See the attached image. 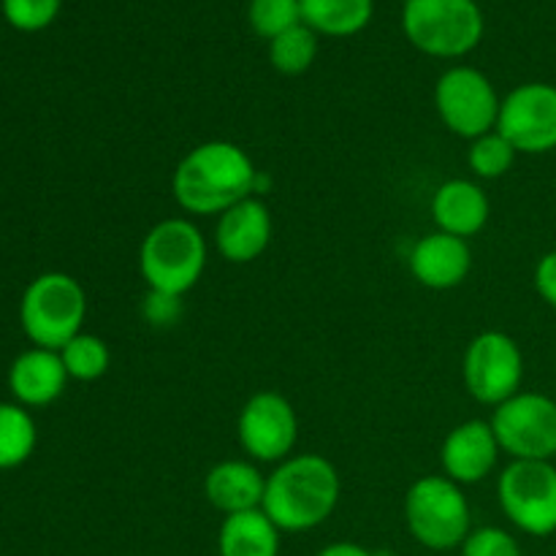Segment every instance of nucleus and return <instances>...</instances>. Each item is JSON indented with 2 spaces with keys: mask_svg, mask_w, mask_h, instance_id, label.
<instances>
[{
  "mask_svg": "<svg viewBox=\"0 0 556 556\" xmlns=\"http://www.w3.org/2000/svg\"><path fill=\"white\" fill-rule=\"evenodd\" d=\"M248 22L255 36L271 41L291 27L302 25V3L299 0H250Z\"/></svg>",
  "mask_w": 556,
  "mask_h": 556,
  "instance_id": "nucleus-25",
  "label": "nucleus"
},
{
  "mask_svg": "<svg viewBox=\"0 0 556 556\" xmlns=\"http://www.w3.org/2000/svg\"><path fill=\"white\" fill-rule=\"evenodd\" d=\"M505 519L532 538L556 532V467L552 462H510L497 478Z\"/></svg>",
  "mask_w": 556,
  "mask_h": 556,
  "instance_id": "nucleus-8",
  "label": "nucleus"
},
{
  "mask_svg": "<svg viewBox=\"0 0 556 556\" xmlns=\"http://www.w3.org/2000/svg\"><path fill=\"white\" fill-rule=\"evenodd\" d=\"M492 215L486 190L472 179H448L432 195V220L438 231L470 239L483 231Z\"/></svg>",
  "mask_w": 556,
  "mask_h": 556,
  "instance_id": "nucleus-16",
  "label": "nucleus"
},
{
  "mask_svg": "<svg viewBox=\"0 0 556 556\" xmlns=\"http://www.w3.org/2000/svg\"><path fill=\"white\" fill-rule=\"evenodd\" d=\"M500 443L489 421H465L445 434L440 445L443 476L459 486L486 481L500 459Z\"/></svg>",
  "mask_w": 556,
  "mask_h": 556,
  "instance_id": "nucleus-13",
  "label": "nucleus"
},
{
  "mask_svg": "<svg viewBox=\"0 0 556 556\" xmlns=\"http://www.w3.org/2000/svg\"><path fill=\"white\" fill-rule=\"evenodd\" d=\"M503 98L492 79L472 65H454L434 85V106L454 136L472 141L497 128Z\"/></svg>",
  "mask_w": 556,
  "mask_h": 556,
  "instance_id": "nucleus-10",
  "label": "nucleus"
},
{
  "mask_svg": "<svg viewBox=\"0 0 556 556\" xmlns=\"http://www.w3.org/2000/svg\"><path fill=\"white\" fill-rule=\"evenodd\" d=\"M497 130L519 155H546L556 150V87L527 81L500 103Z\"/></svg>",
  "mask_w": 556,
  "mask_h": 556,
  "instance_id": "nucleus-12",
  "label": "nucleus"
},
{
  "mask_svg": "<svg viewBox=\"0 0 556 556\" xmlns=\"http://www.w3.org/2000/svg\"><path fill=\"white\" fill-rule=\"evenodd\" d=\"M271 242V212L258 195L223 212L215 226V248L228 264H253Z\"/></svg>",
  "mask_w": 556,
  "mask_h": 556,
  "instance_id": "nucleus-14",
  "label": "nucleus"
},
{
  "mask_svg": "<svg viewBox=\"0 0 556 556\" xmlns=\"http://www.w3.org/2000/svg\"><path fill=\"white\" fill-rule=\"evenodd\" d=\"M68 372L63 367L60 351L33 348L22 353L9 372V386L22 405L41 407L58 400L65 389Z\"/></svg>",
  "mask_w": 556,
  "mask_h": 556,
  "instance_id": "nucleus-18",
  "label": "nucleus"
},
{
  "mask_svg": "<svg viewBox=\"0 0 556 556\" xmlns=\"http://www.w3.org/2000/svg\"><path fill=\"white\" fill-rule=\"evenodd\" d=\"M516 157H519V152L514 150V144L494 128L470 141L467 166L478 179H500L514 168Z\"/></svg>",
  "mask_w": 556,
  "mask_h": 556,
  "instance_id": "nucleus-23",
  "label": "nucleus"
},
{
  "mask_svg": "<svg viewBox=\"0 0 556 556\" xmlns=\"http://www.w3.org/2000/svg\"><path fill=\"white\" fill-rule=\"evenodd\" d=\"M85 315V288L63 271L36 277L22 296V329L38 348L47 351H63L76 334H81Z\"/></svg>",
  "mask_w": 556,
  "mask_h": 556,
  "instance_id": "nucleus-6",
  "label": "nucleus"
},
{
  "mask_svg": "<svg viewBox=\"0 0 556 556\" xmlns=\"http://www.w3.org/2000/svg\"><path fill=\"white\" fill-rule=\"evenodd\" d=\"M535 291L543 302L556 309V250L543 255L535 266Z\"/></svg>",
  "mask_w": 556,
  "mask_h": 556,
  "instance_id": "nucleus-29",
  "label": "nucleus"
},
{
  "mask_svg": "<svg viewBox=\"0 0 556 556\" xmlns=\"http://www.w3.org/2000/svg\"><path fill=\"white\" fill-rule=\"evenodd\" d=\"M63 0H3V14L16 30H43L52 25Z\"/></svg>",
  "mask_w": 556,
  "mask_h": 556,
  "instance_id": "nucleus-26",
  "label": "nucleus"
},
{
  "mask_svg": "<svg viewBox=\"0 0 556 556\" xmlns=\"http://www.w3.org/2000/svg\"><path fill=\"white\" fill-rule=\"evenodd\" d=\"M492 429L510 462H552L556 456V400L519 391L494 407Z\"/></svg>",
  "mask_w": 556,
  "mask_h": 556,
  "instance_id": "nucleus-7",
  "label": "nucleus"
},
{
  "mask_svg": "<svg viewBox=\"0 0 556 556\" xmlns=\"http://www.w3.org/2000/svg\"><path fill=\"white\" fill-rule=\"evenodd\" d=\"M315 556H375L369 548H364L362 543H353V541H337L329 543V546L320 548Z\"/></svg>",
  "mask_w": 556,
  "mask_h": 556,
  "instance_id": "nucleus-30",
  "label": "nucleus"
},
{
  "mask_svg": "<svg viewBox=\"0 0 556 556\" xmlns=\"http://www.w3.org/2000/svg\"><path fill=\"white\" fill-rule=\"evenodd\" d=\"M261 172L253 157L233 141H204L193 147L172 177V193L179 210L199 217L223 212L250 199L258 190Z\"/></svg>",
  "mask_w": 556,
  "mask_h": 556,
  "instance_id": "nucleus-1",
  "label": "nucleus"
},
{
  "mask_svg": "<svg viewBox=\"0 0 556 556\" xmlns=\"http://www.w3.org/2000/svg\"><path fill=\"white\" fill-rule=\"evenodd\" d=\"M462 380L476 402L497 407L521 391L525 353L505 331H481L472 337L462 358Z\"/></svg>",
  "mask_w": 556,
  "mask_h": 556,
  "instance_id": "nucleus-9",
  "label": "nucleus"
},
{
  "mask_svg": "<svg viewBox=\"0 0 556 556\" xmlns=\"http://www.w3.org/2000/svg\"><path fill=\"white\" fill-rule=\"evenodd\" d=\"M206 239L188 217H166L141 239L139 271L150 291L182 299L206 269Z\"/></svg>",
  "mask_w": 556,
  "mask_h": 556,
  "instance_id": "nucleus-3",
  "label": "nucleus"
},
{
  "mask_svg": "<svg viewBox=\"0 0 556 556\" xmlns=\"http://www.w3.org/2000/svg\"><path fill=\"white\" fill-rule=\"evenodd\" d=\"M472 269V250L467 239L432 231L410 250V271L429 291H451L467 280Z\"/></svg>",
  "mask_w": 556,
  "mask_h": 556,
  "instance_id": "nucleus-15",
  "label": "nucleus"
},
{
  "mask_svg": "<svg viewBox=\"0 0 556 556\" xmlns=\"http://www.w3.org/2000/svg\"><path fill=\"white\" fill-rule=\"evenodd\" d=\"M302 22L318 36H356L372 20V0H299Z\"/></svg>",
  "mask_w": 556,
  "mask_h": 556,
  "instance_id": "nucleus-20",
  "label": "nucleus"
},
{
  "mask_svg": "<svg viewBox=\"0 0 556 556\" xmlns=\"http://www.w3.org/2000/svg\"><path fill=\"white\" fill-rule=\"evenodd\" d=\"M554 400H556V396H554Z\"/></svg>",
  "mask_w": 556,
  "mask_h": 556,
  "instance_id": "nucleus-31",
  "label": "nucleus"
},
{
  "mask_svg": "<svg viewBox=\"0 0 556 556\" xmlns=\"http://www.w3.org/2000/svg\"><path fill=\"white\" fill-rule=\"evenodd\" d=\"M342 481L320 454H293L266 476L264 510L280 532H309L340 505Z\"/></svg>",
  "mask_w": 556,
  "mask_h": 556,
  "instance_id": "nucleus-2",
  "label": "nucleus"
},
{
  "mask_svg": "<svg viewBox=\"0 0 556 556\" xmlns=\"http://www.w3.org/2000/svg\"><path fill=\"white\" fill-rule=\"evenodd\" d=\"M407 532L429 552L462 548L472 532V510L459 483L445 476H424L405 494Z\"/></svg>",
  "mask_w": 556,
  "mask_h": 556,
  "instance_id": "nucleus-4",
  "label": "nucleus"
},
{
  "mask_svg": "<svg viewBox=\"0 0 556 556\" xmlns=\"http://www.w3.org/2000/svg\"><path fill=\"white\" fill-rule=\"evenodd\" d=\"M60 358H63V367L68 372V378L85 380V383L103 378L109 369V362H112L106 342L96 334H87V331L76 334L60 351Z\"/></svg>",
  "mask_w": 556,
  "mask_h": 556,
  "instance_id": "nucleus-24",
  "label": "nucleus"
},
{
  "mask_svg": "<svg viewBox=\"0 0 556 556\" xmlns=\"http://www.w3.org/2000/svg\"><path fill=\"white\" fill-rule=\"evenodd\" d=\"M182 315V299L150 291L144 299V318L152 326H174Z\"/></svg>",
  "mask_w": 556,
  "mask_h": 556,
  "instance_id": "nucleus-28",
  "label": "nucleus"
},
{
  "mask_svg": "<svg viewBox=\"0 0 556 556\" xmlns=\"http://www.w3.org/2000/svg\"><path fill=\"white\" fill-rule=\"evenodd\" d=\"M280 535L275 521L261 508L226 516L217 532L220 556H280Z\"/></svg>",
  "mask_w": 556,
  "mask_h": 556,
  "instance_id": "nucleus-19",
  "label": "nucleus"
},
{
  "mask_svg": "<svg viewBox=\"0 0 556 556\" xmlns=\"http://www.w3.org/2000/svg\"><path fill=\"white\" fill-rule=\"evenodd\" d=\"M402 30L418 52L454 60L481 43L483 14L476 0H405Z\"/></svg>",
  "mask_w": 556,
  "mask_h": 556,
  "instance_id": "nucleus-5",
  "label": "nucleus"
},
{
  "mask_svg": "<svg viewBox=\"0 0 556 556\" xmlns=\"http://www.w3.org/2000/svg\"><path fill=\"white\" fill-rule=\"evenodd\" d=\"M462 556H521V546L503 527H478L462 543Z\"/></svg>",
  "mask_w": 556,
  "mask_h": 556,
  "instance_id": "nucleus-27",
  "label": "nucleus"
},
{
  "mask_svg": "<svg viewBox=\"0 0 556 556\" xmlns=\"http://www.w3.org/2000/svg\"><path fill=\"white\" fill-rule=\"evenodd\" d=\"M266 476L255 467V462L226 459L217 462L204 478L206 503L223 516L244 514L264 505Z\"/></svg>",
  "mask_w": 556,
  "mask_h": 556,
  "instance_id": "nucleus-17",
  "label": "nucleus"
},
{
  "mask_svg": "<svg viewBox=\"0 0 556 556\" xmlns=\"http://www.w3.org/2000/svg\"><path fill=\"white\" fill-rule=\"evenodd\" d=\"M36 448V424L22 407L0 405V470L22 465Z\"/></svg>",
  "mask_w": 556,
  "mask_h": 556,
  "instance_id": "nucleus-22",
  "label": "nucleus"
},
{
  "mask_svg": "<svg viewBox=\"0 0 556 556\" xmlns=\"http://www.w3.org/2000/svg\"><path fill=\"white\" fill-rule=\"evenodd\" d=\"M315 58H318V33L309 30L304 22L269 41L271 68L286 76H299L309 71Z\"/></svg>",
  "mask_w": 556,
  "mask_h": 556,
  "instance_id": "nucleus-21",
  "label": "nucleus"
},
{
  "mask_svg": "<svg viewBox=\"0 0 556 556\" xmlns=\"http://www.w3.org/2000/svg\"><path fill=\"white\" fill-rule=\"evenodd\" d=\"M237 438L250 462L280 465L293 456L299 440V416L291 402L277 391H258L242 405Z\"/></svg>",
  "mask_w": 556,
  "mask_h": 556,
  "instance_id": "nucleus-11",
  "label": "nucleus"
}]
</instances>
